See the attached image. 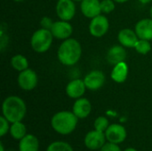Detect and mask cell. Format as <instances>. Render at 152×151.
<instances>
[{"label":"cell","instance_id":"1","mask_svg":"<svg viewBox=\"0 0 152 151\" xmlns=\"http://www.w3.org/2000/svg\"><path fill=\"white\" fill-rule=\"evenodd\" d=\"M82 55V47L80 43L75 38L63 40L57 51L59 61L64 66H73L78 62Z\"/></svg>","mask_w":152,"mask_h":151},{"label":"cell","instance_id":"2","mask_svg":"<svg viewBox=\"0 0 152 151\" xmlns=\"http://www.w3.org/2000/svg\"><path fill=\"white\" fill-rule=\"evenodd\" d=\"M27 113L25 101L19 96L6 97L2 103V114L12 124L22 121Z\"/></svg>","mask_w":152,"mask_h":151},{"label":"cell","instance_id":"3","mask_svg":"<svg viewBox=\"0 0 152 151\" xmlns=\"http://www.w3.org/2000/svg\"><path fill=\"white\" fill-rule=\"evenodd\" d=\"M78 118L72 111L62 110L55 113L51 118L52 128L61 135H69L77 128Z\"/></svg>","mask_w":152,"mask_h":151},{"label":"cell","instance_id":"4","mask_svg":"<svg viewBox=\"0 0 152 151\" xmlns=\"http://www.w3.org/2000/svg\"><path fill=\"white\" fill-rule=\"evenodd\" d=\"M53 38L51 30L41 28L33 33L30 39V44L36 53H44L50 49Z\"/></svg>","mask_w":152,"mask_h":151},{"label":"cell","instance_id":"5","mask_svg":"<svg viewBox=\"0 0 152 151\" xmlns=\"http://www.w3.org/2000/svg\"><path fill=\"white\" fill-rule=\"evenodd\" d=\"M106 141L107 139L105 136V133L94 129L89 131L86 134L84 143L86 147L90 150H100L106 143Z\"/></svg>","mask_w":152,"mask_h":151},{"label":"cell","instance_id":"6","mask_svg":"<svg viewBox=\"0 0 152 151\" xmlns=\"http://www.w3.org/2000/svg\"><path fill=\"white\" fill-rule=\"evenodd\" d=\"M110 28V22L106 16L98 15L91 19L89 24V33L94 37H102L107 34Z\"/></svg>","mask_w":152,"mask_h":151},{"label":"cell","instance_id":"7","mask_svg":"<svg viewBox=\"0 0 152 151\" xmlns=\"http://www.w3.org/2000/svg\"><path fill=\"white\" fill-rule=\"evenodd\" d=\"M17 82L20 89L24 91H31L37 85V75L33 69L28 68L19 73Z\"/></svg>","mask_w":152,"mask_h":151},{"label":"cell","instance_id":"8","mask_svg":"<svg viewBox=\"0 0 152 151\" xmlns=\"http://www.w3.org/2000/svg\"><path fill=\"white\" fill-rule=\"evenodd\" d=\"M60 20L69 21L76 14V4L73 0H58L55 7Z\"/></svg>","mask_w":152,"mask_h":151},{"label":"cell","instance_id":"9","mask_svg":"<svg viewBox=\"0 0 152 151\" xmlns=\"http://www.w3.org/2000/svg\"><path fill=\"white\" fill-rule=\"evenodd\" d=\"M107 142L120 144L124 142L127 137V132L124 125L120 124H111L105 131Z\"/></svg>","mask_w":152,"mask_h":151},{"label":"cell","instance_id":"10","mask_svg":"<svg viewBox=\"0 0 152 151\" xmlns=\"http://www.w3.org/2000/svg\"><path fill=\"white\" fill-rule=\"evenodd\" d=\"M51 32L54 38L59 40H66L71 36L73 33V27L69 21L60 20L53 22Z\"/></svg>","mask_w":152,"mask_h":151},{"label":"cell","instance_id":"11","mask_svg":"<svg viewBox=\"0 0 152 151\" xmlns=\"http://www.w3.org/2000/svg\"><path fill=\"white\" fill-rule=\"evenodd\" d=\"M84 82L86 89L96 91L103 86L105 83V75L101 70H92L86 75Z\"/></svg>","mask_w":152,"mask_h":151},{"label":"cell","instance_id":"12","mask_svg":"<svg viewBox=\"0 0 152 151\" xmlns=\"http://www.w3.org/2000/svg\"><path fill=\"white\" fill-rule=\"evenodd\" d=\"M80 9L83 15L86 18L93 19L102 13L100 0H82Z\"/></svg>","mask_w":152,"mask_h":151},{"label":"cell","instance_id":"13","mask_svg":"<svg viewBox=\"0 0 152 151\" xmlns=\"http://www.w3.org/2000/svg\"><path fill=\"white\" fill-rule=\"evenodd\" d=\"M92 111V104L86 98L77 99L72 107V112L78 119L86 118Z\"/></svg>","mask_w":152,"mask_h":151},{"label":"cell","instance_id":"14","mask_svg":"<svg viewBox=\"0 0 152 151\" xmlns=\"http://www.w3.org/2000/svg\"><path fill=\"white\" fill-rule=\"evenodd\" d=\"M86 86L84 79H74L71 80L66 86V93L71 99H79L86 93Z\"/></svg>","mask_w":152,"mask_h":151},{"label":"cell","instance_id":"15","mask_svg":"<svg viewBox=\"0 0 152 151\" xmlns=\"http://www.w3.org/2000/svg\"><path fill=\"white\" fill-rule=\"evenodd\" d=\"M118 40L121 45L128 48H134L139 37L135 32L131 28H123L118 34Z\"/></svg>","mask_w":152,"mask_h":151},{"label":"cell","instance_id":"16","mask_svg":"<svg viewBox=\"0 0 152 151\" xmlns=\"http://www.w3.org/2000/svg\"><path fill=\"white\" fill-rule=\"evenodd\" d=\"M126 51L123 45H113L110 47L107 53L106 60L110 65H116L118 63L126 61Z\"/></svg>","mask_w":152,"mask_h":151},{"label":"cell","instance_id":"17","mask_svg":"<svg viewBox=\"0 0 152 151\" xmlns=\"http://www.w3.org/2000/svg\"><path fill=\"white\" fill-rule=\"evenodd\" d=\"M138 37L140 39L145 40H152V19L151 18H145L140 20L134 28Z\"/></svg>","mask_w":152,"mask_h":151},{"label":"cell","instance_id":"18","mask_svg":"<svg viewBox=\"0 0 152 151\" xmlns=\"http://www.w3.org/2000/svg\"><path fill=\"white\" fill-rule=\"evenodd\" d=\"M128 72H129L128 65L126 64V61H123L114 65L110 73V77L114 82L118 84H122L127 79Z\"/></svg>","mask_w":152,"mask_h":151},{"label":"cell","instance_id":"19","mask_svg":"<svg viewBox=\"0 0 152 151\" xmlns=\"http://www.w3.org/2000/svg\"><path fill=\"white\" fill-rule=\"evenodd\" d=\"M19 151H38L39 142L33 134H27L19 141Z\"/></svg>","mask_w":152,"mask_h":151},{"label":"cell","instance_id":"20","mask_svg":"<svg viewBox=\"0 0 152 151\" xmlns=\"http://www.w3.org/2000/svg\"><path fill=\"white\" fill-rule=\"evenodd\" d=\"M9 133H10L12 138L14 140H17V141L21 140L24 136H26L28 134L27 127L21 121L12 123L11 126H10Z\"/></svg>","mask_w":152,"mask_h":151},{"label":"cell","instance_id":"21","mask_svg":"<svg viewBox=\"0 0 152 151\" xmlns=\"http://www.w3.org/2000/svg\"><path fill=\"white\" fill-rule=\"evenodd\" d=\"M11 66L15 70L21 72L27 69H28V59L21 54H16L11 59Z\"/></svg>","mask_w":152,"mask_h":151},{"label":"cell","instance_id":"22","mask_svg":"<svg viewBox=\"0 0 152 151\" xmlns=\"http://www.w3.org/2000/svg\"><path fill=\"white\" fill-rule=\"evenodd\" d=\"M46 151H74L70 144L65 142H53L48 145Z\"/></svg>","mask_w":152,"mask_h":151},{"label":"cell","instance_id":"23","mask_svg":"<svg viewBox=\"0 0 152 151\" xmlns=\"http://www.w3.org/2000/svg\"><path fill=\"white\" fill-rule=\"evenodd\" d=\"M135 51L142 55H145L147 53H149L151 50V44L150 43L149 40H145V39H140L137 41V43L135 44L134 46Z\"/></svg>","mask_w":152,"mask_h":151},{"label":"cell","instance_id":"24","mask_svg":"<svg viewBox=\"0 0 152 151\" xmlns=\"http://www.w3.org/2000/svg\"><path fill=\"white\" fill-rule=\"evenodd\" d=\"M94 129L95 130L105 133V131L107 130V128L110 126V123H109V120H108V118L106 117L101 116V117H98L94 120Z\"/></svg>","mask_w":152,"mask_h":151},{"label":"cell","instance_id":"25","mask_svg":"<svg viewBox=\"0 0 152 151\" xmlns=\"http://www.w3.org/2000/svg\"><path fill=\"white\" fill-rule=\"evenodd\" d=\"M115 1L114 0H102L101 9L103 13H110L115 10Z\"/></svg>","mask_w":152,"mask_h":151},{"label":"cell","instance_id":"26","mask_svg":"<svg viewBox=\"0 0 152 151\" xmlns=\"http://www.w3.org/2000/svg\"><path fill=\"white\" fill-rule=\"evenodd\" d=\"M10 122L2 115L0 117V136L4 137L10 130Z\"/></svg>","mask_w":152,"mask_h":151},{"label":"cell","instance_id":"27","mask_svg":"<svg viewBox=\"0 0 152 151\" xmlns=\"http://www.w3.org/2000/svg\"><path fill=\"white\" fill-rule=\"evenodd\" d=\"M53 22H54V21H53V20H52L51 18H49V17H47V16H45V17H43V18L41 19V20H40V25H41V28L51 30V28H52V27H53Z\"/></svg>","mask_w":152,"mask_h":151},{"label":"cell","instance_id":"28","mask_svg":"<svg viewBox=\"0 0 152 151\" xmlns=\"http://www.w3.org/2000/svg\"><path fill=\"white\" fill-rule=\"evenodd\" d=\"M100 151H122L118 144L111 143V142H106L104 146L100 150Z\"/></svg>","mask_w":152,"mask_h":151},{"label":"cell","instance_id":"29","mask_svg":"<svg viewBox=\"0 0 152 151\" xmlns=\"http://www.w3.org/2000/svg\"><path fill=\"white\" fill-rule=\"evenodd\" d=\"M140 3H142V4H149V3H151L152 2V0H138Z\"/></svg>","mask_w":152,"mask_h":151},{"label":"cell","instance_id":"30","mask_svg":"<svg viewBox=\"0 0 152 151\" xmlns=\"http://www.w3.org/2000/svg\"><path fill=\"white\" fill-rule=\"evenodd\" d=\"M116 3H119V4H124V3H126L128 2L129 0H114Z\"/></svg>","mask_w":152,"mask_h":151},{"label":"cell","instance_id":"31","mask_svg":"<svg viewBox=\"0 0 152 151\" xmlns=\"http://www.w3.org/2000/svg\"><path fill=\"white\" fill-rule=\"evenodd\" d=\"M124 151H138L137 150H135L134 148H127V149H126Z\"/></svg>","mask_w":152,"mask_h":151},{"label":"cell","instance_id":"32","mask_svg":"<svg viewBox=\"0 0 152 151\" xmlns=\"http://www.w3.org/2000/svg\"><path fill=\"white\" fill-rule=\"evenodd\" d=\"M0 151H5L4 150V146L3 142H0Z\"/></svg>","mask_w":152,"mask_h":151},{"label":"cell","instance_id":"33","mask_svg":"<svg viewBox=\"0 0 152 151\" xmlns=\"http://www.w3.org/2000/svg\"><path fill=\"white\" fill-rule=\"evenodd\" d=\"M150 15H151V18L152 19V5L151 7V9H150Z\"/></svg>","mask_w":152,"mask_h":151},{"label":"cell","instance_id":"34","mask_svg":"<svg viewBox=\"0 0 152 151\" xmlns=\"http://www.w3.org/2000/svg\"><path fill=\"white\" fill-rule=\"evenodd\" d=\"M13 1H14V2H18V3H19V2H23V1H25V0H13Z\"/></svg>","mask_w":152,"mask_h":151},{"label":"cell","instance_id":"35","mask_svg":"<svg viewBox=\"0 0 152 151\" xmlns=\"http://www.w3.org/2000/svg\"><path fill=\"white\" fill-rule=\"evenodd\" d=\"M73 1H75V2H81L82 0H73Z\"/></svg>","mask_w":152,"mask_h":151},{"label":"cell","instance_id":"36","mask_svg":"<svg viewBox=\"0 0 152 151\" xmlns=\"http://www.w3.org/2000/svg\"><path fill=\"white\" fill-rule=\"evenodd\" d=\"M6 151H13V150H6Z\"/></svg>","mask_w":152,"mask_h":151},{"label":"cell","instance_id":"37","mask_svg":"<svg viewBox=\"0 0 152 151\" xmlns=\"http://www.w3.org/2000/svg\"><path fill=\"white\" fill-rule=\"evenodd\" d=\"M57 1H58V0H57Z\"/></svg>","mask_w":152,"mask_h":151}]
</instances>
